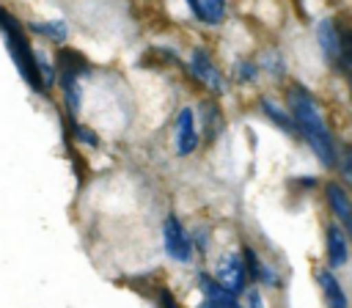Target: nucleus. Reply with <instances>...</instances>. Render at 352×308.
I'll return each instance as SVG.
<instances>
[{"label":"nucleus","mask_w":352,"mask_h":308,"mask_svg":"<svg viewBox=\"0 0 352 308\" xmlns=\"http://www.w3.org/2000/svg\"><path fill=\"white\" fill-rule=\"evenodd\" d=\"M258 110H261V116L270 118L283 135L297 138V126H294V118H292V113H289L286 104H280V102H275V99H270V96H258Z\"/></svg>","instance_id":"4468645a"},{"label":"nucleus","mask_w":352,"mask_h":308,"mask_svg":"<svg viewBox=\"0 0 352 308\" xmlns=\"http://www.w3.org/2000/svg\"><path fill=\"white\" fill-rule=\"evenodd\" d=\"M258 74H261V69H258V60H253V58H236L231 63V80L239 82V85L256 82Z\"/></svg>","instance_id":"dca6fc26"},{"label":"nucleus","mask_w":352,"mask_h":308,"mask_svg":"<svg viewBox=\"0 0 352 308\" xmlns=\"http://www.w3.org/2000/svg\"><path fill=\"white\" fill-rule=\"evenodd\" d=\"M184 6L206 28H217L228 16V3L226 0H184Z\"/></svg>","instance_id":"f8f14e48"},{"label":"nucleus","mask_w":352,"mask_h":308,"mask_svg":"<svg viewBox=\"0 0 352 308\" xmlns=\"http://www.w3.org/2000/svg\"><path fill=\"white\" fill-rule=\"evenodd\" d=\"M0 33H3V38H6V50H8V55H11L14 66H16V72L22 74V80H25L36 94H47V91H44V82H41V74H38V63H36V50H33V44H30V38H28L22 22H19L8 8H3V6H0Z\"/></svg>","instance_id":"f03ea898"},{"label":"nucleus","mask_w":352,"mask_h":308,"mask_svg":"<svg viewBox=\"0 0 352 308\" xmlns=\"http://www.w3.org/2000/svg\"><path fill=\"white\" fill-rule=\"evenodd\" d=\"M346 80H349V96H352V74H346Z\"/></svg>","instance_id":"5701e85b"},{"label":"nucleus","mask_w":352,"mask_h":308,"mask_svg":"<svg viewBox=\"0 0 352 308\" xmlns=\"http://www.w3.org/2000/svg\"><path fill=\"white\" fill-rule=\"evenodd\" d=\"M195 286L198 292L204 294V300H212V302H223V305H239V297L234 292H228L212 272L206 270H198L195 272Z\"/></svg>","instance_id":"ddd939ff"},{"label":"nucleus","mask_w":352,"mask_h":308,"mask_svg":"<svg viewBox=\"0 0 352 308\" xmlns=\"http://www.w3.org/2000/svg\"><path fill=\"white\" fill-rule=\"evenodd\" d=\"M162 248H165V256L176 264H190L195 256L192 236L184 228V223L179 220V214H173V212L165 214V220H162Z\"/></svg>","instance_id":"423d86ee"},{"label":"nucleus","mask_w":352,"mask_h":308,"mask_svg":"<svg viewBox=\"0 0 352 308\" xmlns=\"http://www.w3.org/2000/svg\"><path fill=\"white\" fill-rule=\"evenodd\" d=\"M286 107L294 118V126H297V138L311 148V154L316 157V162L327 170L336 168V157H338V143L333 138V129L322 113V104L316 102V96L292 82L286 88Z\"/></svg>","instance_id":"f257e3e1"},{"label":"nucleus","mask_w":352,"mask_h":308,"mask_svg":"<svg viewBox=\"0 0 352 308\" xmlns=\"http://www.w3.org/2000/svg\"><path fill=\"white\" fill-rule=\"evenodd\" d=\"M336 176H338V182L346 187V190H352V146L349 143H344V146H338V157H336Z\"/></svg>","instance_id":"a211bd4d"},{"label":"nucleus","mask_w":352,"mask_h":308,"mask_svg":"<svg viewBox=\"0 0 352 308\" xmlns=\"http://www.w3.org/2000/svg\"><path fill=\"white\" fill-rule=\"evenodd\" d=\"M30 30L33 33H38V36H44L47 41H52V44H66V38H69V25L63 22V19H44V22H30Z\"/></svg>","instance_id":"2eb2a0df"},{"label":"nucleus","mask_w":352,"mask_h":308,"mask_svg":"<svg viewBox=\"0 0 352 308\" xmlns=\"http://www.w3.org/2000/svg\"><path fill=\"white\" fill-rule=\"evenodd\" d=\"M258 69H261L264 74L280 80V77L286 74V58H283L278 50H264V52L258 55Z\"/></svg>","instance_id":"f3484780"},{"label":"nucleus","mask_w":352,"mask_h":308,"mask_svg":"<svg viewBox=\"0 0 352 308\" xmlns=\"http://www.w3.org/2000/svg\"><path fill=\"white\" fill-rule=\"evenodd\" d=\"M170 135H173V151H176L179 160H187L201 148L204 140H201V129H198L192 107H179L176 110L173 124H170Z\"/></svg>","instance_id":"39448f33"},{"label":"nucleus","mask_w":352,"mask_h":308,"mask_svg":"<svg viewBox=\"0 0 352 308\" xmlns=\"http://www.w3.org/2000/svg\"><path fill=\"white\" fill-rule=\"evenodd\" d=\"M190 236H192V248L198 253H206V248H209V228L206 226H195L190 231Z\"/></svg>","instance_id":"aec40b11"},{"label":"nucleus","mask_w":352,"mask_h":308,"mask_svg":"<svg viewBox=\"0 0 352 308\" xmlns=\"http://www.w3.org/2000/svg\"><path fill=\"white\" fill-rule=\"evenodd\" d=\"M316 41L324 63L336 72L344 69V47H341V25L336 19H322L316 25Z\"/></svg>","instance_id":"6e6552de"},{"label":"nucleus","mask_w":352,"mask_h":308,"mask_svg":"<svg viewBox=\"0 0 352 308\" xmlns=\"http://www.w3.org/2000/svg\"><path fill=\"white\" fill-rule=\"evenodd\" d=\"M187 72H190V77L209 94V96H226L228 94V77H226V72L214 63V58L209 55V50L206 47H192L190 50V55H187V66H184Z\"/></svg>","instance_id":"7ed1b4c3"},{"label":"nucleus","mask_w":352,"mask_h":308,"mask_svg":"<svg viewBox=\"0 0 352 308\" xmlns=\"http://www.w3.org/2000/svg\"><path fill=\"white\" fill-rule=\"evenodd\" d=\"M352 256V239L346 236V231L338 223H327L324 226V261L330 270H341L349 264Z\"/></svg>","instance_id":"1a4fd4ad"},{"label":"nucleus","mask_w":352,"mask_h":308,"mask_svg":"<svg viewBox=\"0 0 352 308\" xmlns=\"http://www.w3.org/2000/svg\"><path fill=\"white\" fill-rule=\"evenodd\" d=\"M242 305H245V308H267L261 289H258V286H250V289L245 292V302H242Z\"/></svg>","instance_id":"412c9836"},{"label":"nucleus","mask_w":352,"mask_h":308,"mask_svg":"<svg viewBox=\"0 0 352 308\" xmlns=\"http://www.w3.org/2000/svg\"><path fill=\"white\" fill-rule=\"evenodd\" d=\"M198 308H245V305H242V302H239V305H223V302H212V300H204Z\"/></svg>","instance_id":"4be33fe9"},{"label":"nucleus","mask_w":352,"mask_h":308,"mask_svg":"<svg viewBox=\"0 0 352 308\" xmlns=\"http://www.w3.org/2000/svg\"><path fill=\"white\" fill-rule=\"evenodd\" d=\"M72 135H74V140H77L80 146H88V148H96V146H99V135H96L91 126L77 124L74 118H72Z\"/></svg>","instance_id":"6ab92c4d"},{"label":"nucleus","mask_w":352,"mask_h":308,"mask_svg":"<svg viewBox=\"0 0 352 308\" xmlns=\"http://www.w3.org/2000/svg\"><path fill=\"white\" fill-rule=\"evenodd\" d=\"M322 195H324V206L333 223H338L352 239V190H346L338 179H327L322 182Z\"/></svg>","instance_id":"0eeeda50"},{"label":"nucleus","mask_w":352,"mask_h":308,"mask_svg":"<svg viewBox=\"0 0 352 308\" xmlns=\"http://www.w3.org/2000/svg\"><path fill=\"white\" fill-rule=\"evenodd\" d=\"M314 278H316V286H319L322 300H324L327 308H349V297H346L341 280L336 278V272H333L327 264L319 267V270L314 272Z\"/></svg>","instance_id":"9b49d317"},{"label":"nucleus","mask_w":352,"mask_h":308,"mask_svg":"<svg viewBox=\"0 0 352 308\" xmlns=\"http://www.w3.org/2000/svg\"><path fill=\"white\" fill-rule=\"evenodd\" d=\"M212 275L236 297H242L250 289V275L242 250H223L212 264Z\"/></svg>","instance_id":"20e7f679"},{"label":"nucleus","mask_w":352,"mask_h":308,"mask_svg":"<svg viewBox=\"0 0 352 308\" xmlns=\"http://www.w3.org/2000/svg\"><path fill=\"white\" fill-rule=\"evenodd\" d=\"M226 118H223V107L217 102V96H206L198 104V129H201V140L204 143H214L223 135Z\"/></svg>","instance_id":"9d476101"}]
</instances>
